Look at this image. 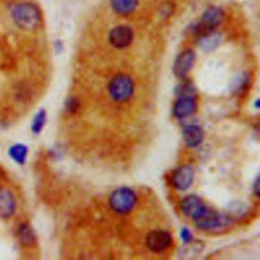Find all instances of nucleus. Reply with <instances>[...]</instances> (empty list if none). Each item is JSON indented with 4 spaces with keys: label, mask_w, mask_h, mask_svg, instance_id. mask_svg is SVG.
Segmentation results:
<instances>
[{
    "label": "nucleus",
    "mask_w": 260,
    "mask_h": 260,
    "mask_svg": "<svg viewBox=\"0 0 260 260\" xmlns=\"http://www.w3.org/2000/svg\"><path fill=\"white\" fill-rule=\"evenodd\" d=\"M181 237H182V239L184 240L185 243L191 242V240H192V235H191V233H190V231L188 229H183L182 230Z\"/></svg>",
    "instance_id": "aec40b11"
},
{
    "label": "nucleus",
    "mask_w": 260,
    "mask_h": 260,
    "mask_svg": "<svg viewBox=\"0 0 260 260\" xmlns=\"http://www.w3.org/2000/svg\"><path fill=\"white\" fill-rule=\"evenodd\" d=\"M258 183H259V180H258V178H257V179H256V182H255V185H254V190H255L256 196H258Z\"/></svg>",
    "instance_id": "412c9836"
},
{
    "label": "nucleus",
    "mask_w": 260,
    "mask_h": 260,
    "mask_svg": "<svg viewBox=\"0 0 260 260\" xmlns=\"http://www.w3.org/2000/svg\"><path fill=\"white\" fill-rule=\"evenodd\" d=\"M112 8L120 15L131 14L138 5V0H111Z\"/></svg>",
    "instance_id": "2eb2a0df"
},
{
    "label": "nucleus",
    "mask_w": 260,
    "mask_h": 260,
    "mask_svg": "<svg viewBox=\"0 0 260 260\" xmlns=\"http://www.w3.org/2000/svg\"><path fill=\"white\" fill-rule=\"evenodd\" d=\"M223 19V12L220 7H208L202 14V18L198 24V28L205 29L206 32L215 28Z\"/></svg>",
    "instance_id": "0eeeda50"
},
{
    "label": "nucleus",
    "mask_w": 260,
    "mask_h": 260,
    "mask_svg": "<svg viewBox=\"0 0 260 260\" xmlns=\"http://www.w3.org/2000/svg\"><path fill=\"white\" fill-rule=\"evenodd\" d=\"M194 222L200 230L213 232L224 229L226 225H229L230 219L226 216L205 207L204 210L194 219Z\"/></svg>",
    "instance_id": "7ed1b4c3"
},
{
    "label": "nucleus",
    "mask_w": 260,
    "mask_h": 260,
    "mask_svg": "<svg viewBox=\"0 0 260 260\" xmlns=\"http://www.w3.org/2000/svg\"><path fill=\"white\" fill-rule=\"evenodd\" d=\"M206 206L204 203L195 195H189L185 197L181 202V209L183 213L193 220L204 210Z\"/></svg>",
    "instance_id": "9b49d317"
},
{
    "label": "nucleus",
    "mask_w": 260,
    "mask_h": 260,
    "mask_svg": "<svg viewBox=\"0 0 260 260\" xmlns=\"http://www.w3.org/2000/svg\"><path fill=\"white\" fill-rule=\"evenodd\" d=\"M219 42H220V36L217 32L210 30L200 38L199 46L202 50L209 51L216 48L219 45Z\"/></svg>",
    "instance_id": "f3484780"
},
{
    "label": "nucleus",
    "mask_w": 260,
    "mask_h": 260,
    "mask_svg": "<svg viewBox=\"0 0 260 260\" xmlns=\"http://www.w3.org/2000/svg\"><path fill=\"white\" fill-rule=\"evenodd\" d=\"M134 91V83L130 76L126 74L116 75L109 84V92L116 102L128 101Z\"/></svg>",
    "instance_id": "f03ea898"
},
{
    "label": "nucleus",
    "mask_w": 260,
    "mask_h": 260,
    "mask_svg": "<svg viewBox=\"0 0 260 260\" xmlns=\"http://www.w3.org/2000/svg\"><path fill=\"white\" fill-rule=\"evenodd\" d=\"M66 108H67V110H68L69 112L73 113V112H75L76 109L78 108V102H77L75 99L71 98V99H69V100L67 101V103H66Z\"/></svg>",
    "instance_id": "6ab92c4d"
},
{
    "label": "nucleus",
    "mask_w": 260,
    "mask_h": 260,
    "mask_svg": "<svg viewBox=\"0 0 260 260\" xmlns=\"http://www.w3.org/2000/svg\"><path fill=\"white\" fill-rule=\"evenodd\" d=\"M196 110V102L193 96L179 95L174 105V114L178 118H185L193 114Z\"/></svg>",
    "instance_id": "f8f14e48"
},
{
    "label": "nucleus",
    "mask_w": 260,
    "mask_h": 260,
    "mask_svg": "<svg viewBox=\"0 0 260 260\" xmlns=\"http://www.w3.org/2000/svg\"><path fill=\"white\" fill-rule=\"evenodd\" d=\"M28 148L22 143L12 144L8 149V154L11 159H13L18 165H23L26 160Z\"/></svg>",
    "instance_id": "dca6fc26"
},
{
    "label": "nucleus",
    "mask_w": 260,
    "mask_h": 260,
    "mask_svg": "<svg viewBox=\"0 0 260 260\" xmlns=\"http://www.w3.org/2000/svg\"><path fill=\"white\" fill-rule=\"evenodd\" d=\"M195 57H196L195 53L190 49L181 52L176 58V61L174 64L175 74L180 78L185 77L190 71V69L192 68L195 62Z\"/></svg>",
    "instance_id": "6e6552de"
},
{
    "label": "nucleus",
    "mask_w": 260,
    "mask_h": 260,
    "mask_svg": "<svg viewBox=\"0 0 260 260\" xmlns=\"http://www.w3.org/2000/svg\"><path fill=\"white\" fill-rule=\"evenodd\" d=\"M16 201L13 193L7 188H0V218H9L15 211Z\"/></svg>",
    "instance_id": "9d476101"
},
{
    "label": "nucleus",
    "mask_w": 260,
    "mask_h": 260,
    "mask_svg": "<svg viewBox=\"0 0 260 260\" xmlns=\"http://www.w3.org/2000/svg\"><path fill=\"white\" fill-rule=\"evenodd\" d=\"M171 243L172 236L167 231H152L146 236V246L153 252H161L166 250Z\"/></svg>",
    "instance_id": "39448f33"
},
{
    "label": "nucleus",
    "mask_w": 260,
    "mask_h": 260,
    "mask_svg": "<svg viewBox=\"0 0 260 260\" xmlns=\"http://www.w3.org/2000/svg\"><path fill=\"white\" fill-rule=\"evenodd\" d=\"M11 17L19 28L27 31L37 29L42 21L39 8L29 2L15 4L11 9Z\"/></svg>",
    "instance_id": "f257e3e1"
},
{
    "label": "nucleus",
    "mask_w": 260,
    "mask_h": 260,
    "mask_svg": "<svg viewBox=\"0 0 260 260\" xmlns=\"http://www.w3.org/2000/svg\"><path fill=\"white\" fill-rule=\"evenodd\" d=\"M4 1H5V0H4Z\"/></svg>",
    "instance_id": "4be33fe9"
},
{
    "label": "nucleus",
    "mask_w": 260,
    "mask_h": 260,
    "mask_svg": "<svg viewBox=\"0 0 260 260\" xmlns=\"http://www.w3.org/2000/svg\"><path fill=\"white\" fill-rule=\"evenodd\" d=\"M17 238L19 243L23 246H31L37 241V237L32 228L25 222L18 225Z\"/></svg>",
    "instance_id": "4468645a"
},
{
    "label": "nucleus",
    "mask_w": 260,
    "mask_h": 260,
    "mask_svg": "<svg viewBox=\"0 0 260 260\" xmlns=\"http://www.w3.org/2000/svg\"><path fill=\"white\" fill-rule=\"evenodd\" d=\"M133 40V31L129 26L119 25L114 27L109 35V41L115 48L123 49L128 47Z\"/></svg>",
    "instance_id": "423d86ee"
},
{
    "label": "nucleus",
    "mask_w": 260,
    "mask_h": 260,
    "mask_svg": "<svg viewBox=\"0 0 260 260\" xmlns=\"http://www.w3.org/2000/svg\"><path fill=\"white\" fill-rule=\"evenodd\" d=\"M183 138L186 145L195 147L203 140V132L197 125H188L183 130Z\"/></svg>",
    "instance_id": "ddd939ff"
},
{
    "label": "nucleus",
    "mask_w": 260,
    "mask_h": 260,
    "mask_svg": "<svg viewBox=\"0 0 260 260\" xmlns=\"http://www.w3.org/2000/svg\"><path fill=\"white\" fill-rule=\"evenodd\" d=\"M46 123V111L45 110H40L34 120H32V123H31V130L34 133L38 134L42 131L44 125Z\"/></svg>",
    "instance_id": "a211bd4d"
},
{
    "label": "nucleus",
    "mask_w": 260,
    "mask_h": 260,
    "mask_svg": "<svg viewBox=\"0 0 260 260\" xmlns=\"http://www.w3.org/2000/svg\"><path fill=\"white\" fill-rule=\"evenodd\" d=\"M136 203L135 192L127 187L116 189L110 196V205L118 213H127Z\"/></svg>",
    "instance_id": "20e7f679"
},
{
    "label": "nucleus",
    "mask_w": 260,
    "mask_h": 260,
    "mask_svg": "<svg viewBox=\"0 0 260 260\" xmlns=\"http://www.w3.org/2000/svg\"><path fill=\"white\" fill-rule=\"evenodd\" d=\"M193 169L190 166H182L174 172L172 176V183L175 188L179 190H186L193 183Z\"/></svg>",
    "instance_id": "1a4fd4ad"
}]
</instances>
